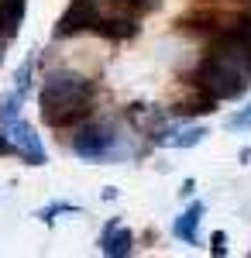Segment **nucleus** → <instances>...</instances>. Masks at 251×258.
<instances>
[{
	"label": "nucleus",
	"mask_w": 251,
	"mask_h": 258,
	"mask_svg": "<svg viewBox=\"0 0 251 258\" xmlns=\"http://www.w3.org/2000/svg\"><path fill=\"white\" fill-rule=\"evenodd\" d=\"M93 93L97 86L76 69H55L38 93L41 120L48 127H76L93 114Z\"/></svg>",
	"instance_id": "nucleus-1"
},
{
	"label": "nucleus",
	"mask_w": 251,
	"mask_h": 258,
	"mask_svg": "<svg viewBox=\"0 0 251 258\" xmlns=\"http://www.w3.org/2000/svg\"><path fill=\"white\" fill-rule=\"evenodd\" d=\"M193 83H196V86H203L207 93H213L217 100H237L244 90H248L251 76H248V73H241L234 62H227V59H220V55H213V52H210L207 59L196 66Z\"/></svg>",
	"instance_id": "nucleus-2"
},
{
	"label": "nucleus",
	"mask_w": 251,
	"mask_h": 258,
	"mask_svg": "<svg viewBox=\"0 0 251 258\" xmlns=\"http://www.w3.org/2000/svg\"><path fill=\"white\" fill-rule=\"evenodd\" d=\"M7 135H11V141H14V152H18L21 159L28 162V165H45L48 162V155H45V145H41V135L28 124V120L21 117H11L0 124Z\"/></svg>",
	"instance_id": "nucleus-3"
},
{
	"label": "nucleus",
	"mask_w": 251,
	"mask_h": 258,
	"mask_svg": "<svg viewBox=\"0 0 251 258\" xmlns=\"http://www.w3.org/2000/svg\"><path fill=\"white\" fill-rule=\"evenodd\" d=\"M114 145V131L107 124H76V135H73V152L79 159L93 162V159H103Z\"/></svg>",
	"instance_id": "nucleus-4"
},
{
	"label": "nucleus",
	"mask_w": 251,
	"mask_h": 258,
	"mask_svg": "<svg viewBox=\"0 0 251 258\" xmlns=\"http://www.w3.org/2000/svg\"><path fill=\"white\" fill-rule=\"evenodd\" d=\"M97 35H103V38H114V41H124V38H135L138 35V14H131V11H117V14H103V18L97 21V28H93Z\"/></svg>",
	"instance_id": "nucleus-5"
},
{
	"label": "nucleus",
	"mask_w": 251,
	"mask_h": 258,
	"mask_svg": "<svg viewBox=\"0 0 251 258\" xmlns=\"http://www.w3.org/2000/svg\"><path fill=\"white\" fill-rule=\"evenodd\" d=\"M213 107H217V97L207 93L203 86L190 83V93L172 107V114H175V117H200V114H210Z\"/></svg>",
	"instance_id": "nucleus-6"
},
{
	"label": "nucleus",
	"mask_w": 251,
	"mask_h": 258,
	"mask_svg": "<svg viewBox=\"0 0 251 258\" xmlns=\"http://www.w3.org/2000/svg\"><path fill=\"white\" fill-rule=\"evenodd\" d=\"M103 255L107 258H128L131 251H135V234L128 231V227H120L117 220H110L107 224V231H103Z\"/></svg>",
	"instance_id": "nucleus-7"
},
{
	"label": "nucleus",
	"mask_w": 251,
	"mask_h": 258,
	"mask_svg": "<svg viewBox=\"0 0 251 258\" xmlns=\"http://www.w3.org/2000/svg\"><path fill=\"white\" fill-rule=\"evenodd\" d=\"M200 220H203V203L196 200V203H190V207L175 217L172 234L182 241V244H196V238H200Z\"/></svg>",
	"instance_id": "nucleus-8"
},
{
	"label": "nucleus",
	"mask_w": 251,
	"mask_h": 258,
	"mask_svg": "<svg viewBox=\"0 0 251 258\" xmlns=\"http://www.w3.org/2000/svg\"><path fill=\"white\" fill-rule=\"evenodd\" d=\"M207 135H210L207 127L193 124V127H182V131H158L155 141H158L162 148H193V145H200Z\"/></svg>",
	"instance_id": "nucleus-9"
},
{
	"label": "nucleus",
	"mask_w": 251,
	"mask_h": 258,
	"mask_svg": "<svg viewBox=\"0 0 251 258\" xmlns=\"http://www.w3.org/2000/svg\"><path fill=\"white\" fill-rule=\"evenodd\" d=\"M128 117H131V124H141V127H145L152 117H158V110H155V107H148V103H135V107L128 110Z\"/></svg>",
	"instance_id": "nucleus-10"
},
{
	"label": "nucleus",
	"mask_w": 251,
	"mask_h": 258,
	"mask_svg": "<svg viewBox=\"0 0 251 258\" xmlns=\"http://www.w3.org/2000/svg\"><path fill=\"white\" fill-rule=\"evenodd\" d=\"M227 127H231V131H251V103L244 107V110H237V114L227 120Z\"/></svg>",
	"instance_id": "nucleus-11"
},
{
	"label": "nucleus",
	"mask_w": 251,
	"mask_h": 258,
	"mask_svg": "<svg viewBox=\"0 0 251 258\" xmlns=\"http://www.w3.org/2000/svg\"><path fill=\"white\" fill-rule=\"evenodd\" d=\"M28 80H31V62H24L18 69V76H14V93L24 97V93H28Z\"/></svg>",
	"instance_id": "nucleus-12"
},
{
	"label": "nucleus",
	"mask_w": 251,
	"mask_h": 258,
	"mask_svg": "<svg viewBox=\"0 0 251 258\" xmlns=\"http://www.w3.org/2000/svg\"><path fill=\"white\" fill-rule=\"evenodd\" d=\"M210 255H227V234H224V231H213V238H210Z\"/></svg>",
	"instance_id": "nucleus-13"
},
{
	"label": "nucleus",
	"mask_w": 251,
	"mask_h": 258,
	"mask_svg": "<svg viewBox=\"0 0 251 258\" xmlns=\"http://www.w3.org/2000/svg\"><path fill=\"white\" fill-rule=\"evenodd\" d=\"M52 214H76V207H69V203H55V207L41 210L38 217H41V220H52Z\"/></svg>",
	"instance_id": "nucleus-14"
},
{
	"label": "nucleus",
	"mask_w": 251,
	"mask_h": 258,
	"mask_svg": "<svg viewBox=\"0 0 251 258\" xmlns=\"http://www.w3.org/2000/svg\"><path fill=\"white\" fill-rule=\"evenodd\" d=\"M11 152H14V141H11V135L0 127V155H11Z\"/></svg>",
	"instance_id": "nucleus-15"
},
{
	"label": "nucleus",
	"mask_w": 251,
	"mask_h": 258,
	"mask_svg": "<svg viewBox=\"0 0 251 258\" xmlns=\"http://www.w3.org/2000/svg\"><path fill=\"white\" fill-rule=\"evenodd\" d=\"M14 31H11V24H7V11H4V4H0V38H11Z\"/></svg>",
	"instance_id": "nucleus-16"
},
{
	"label": "nucleus",
	"mask_w": 251,
	"mask_h": 258,
	"mask_svg": "<svg viewBox=\"0 0 251 258\" xmlns=\"http://www.w3.org/2000/svg\"><path fill=\"white\" fill-rule=\"evenodd\" d=\"M244 7H248V11H251V0H244Z\"/></svg>",
	"instance_id": "nucleus-17"
}]
</instances>
